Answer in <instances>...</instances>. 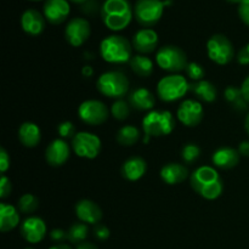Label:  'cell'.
Wrapping results in <instances>:
<instances>
[{"label": "cell", "instance_id": "obj_1", "mask_svg": "<svg viewBox=\"0 0 249 249\" xmlns=\"http://www.w3.org/2000/svg\"><path fill=\"white\" fill-rule=\"evenodd\" d=\"M191 187L204 199L213 201L223 194L224 184L218 170L211 165L198 167L190 175Z\"/></svg>", "mask_w": 249, "mask_h": 249}, {"label": "cell", "instance_id": "obj_2", "mask_svg": "<svg viewBox=\"0 0 249 249\" xmlns=\"http://www.w3.org/2000/svg\"><path fill=\"white\" fill-rule=\"evenodd\" d=\"M102 22L112 32H121L130 24L134 9L128 0H105L100 7Z\"/></svg>", "mask_w": 249, "mask_h": 249}, {"label": "cell", "instance_id": "obj_3", "mask_svg": "<svg viewBox=\"0 0 249 249\" xmlns=\"http://www.w3.org/2000/svg\"><path fill=\"white\" fill-rule=\"evenodd\" d=\"M100 55L102 60L108 63H125L133 57V45L123 36L112 34L100 43Z\"/></svg>", "mask_w": 249, "mask_h": 249}, {"label": "cell", "instance_id": "obj_4", "mask_svg": "<svg viewBox=\"0 0 249 249\" xmlns=\"http://www.w3.org/2000/svg\"><path fill=\"white\" fill-rule=\"evenodd\" d=\"M96 88L109 99H123L129 91V79L121 71H107L99 77Z\"/></svg>", "mask_w": 249, "mask_h": 249}, {"label": "cell", "instance_id": "obj_5", "mask_svg": "<svg viewBox=\"0 0 249 249\" xmlns=\"http://www.w3.org/2000/svg\"><path fill=\"white\" fill-rule=\"evenodd\" d=\"M175 128L174 116L165 109H152L142 119V130L146 135L167 136Z\"/></svg>", "mask_w": 249, "mask_h": 249}, {"label": "cell", "instance_id": "obj_6", "mask_svg": "<svg viewBox=\"0 0 249 249\" xmlns=\"http://www.w3.org/2000/svg\"><path fill=\"white\" fill-rule=\"evenodd\" d=\"M156 62L160 70L172 74H179L187 66L186 53L175 45H164L156 53Z\"/></svg>", "mask_w": 249, "mask_h": 249}, {"label": "cell", "instance_id": "obj_7", "mask_svg": "<svg viewBox=\"0 0 249 249\" xmlns=\"http://www.w3.org/2000/svg\"><path fill=\"white\" fill-rule=\"evenodd\" d=\"M190 91V83L181 74L163 77L157 84V95L162 101L174 102L182 99Z\"/></svg>", "mask_w": 249, "mask_h": 249}, {"label": "cell", "instance_id": "obj_8", "mask_svg": "<svg viewBox=\"0 0 249 249\" xmlns=\"http://www.w3.org/2000/svg\"><path fill=\"white\" fill-rule=\"evenodd\" d=\"M165 2L162 0H136L134 16L143 28H151L160 22L164 12Z\"/></svg>", "mask_w": 249, "mask_h": 249}, {"label": "cell", "instance_id": "obj_9", "mask_svg": "<svg viewBox=\"0 0 249 249\" xmlns=\"http://www.w3.org/2000/svg\"><path fill=\"white\" fill-rule=\"evenodd\" d=\"M207 53L216 65H228L235 57L232 43L224 34H214L207 41Z\"/></svg>", "mask_w": 249, "mask_h": 249}, {"label": "cell", "instance_id": "obj_10", "mask_svg": "<svg viewBox=\"0 0 249 249\" xmlns=\"http://www.w3.org/2000/svg\"><path fill=\"white\" fill-rule=\"evenodd\" d=\"M72 150L75 155L85 160H95L100 155L102 143L101 139L89 131H79L72 139Z\"/></svg>", "mask_w": 249, "mask_h": 249}, {"label": "cell", "instance_id": "obj_11", "mask_svg": "<svg viewBox=\"0 0 249 249\" xmlns=\"http://www.w3.org/2000/svg\"><path fill=\"white\" fill-rule=\"evenodd\" d=\"M78 116L88 125H101L108 119L109 111L100 100H85L78 107Z\"/></svg>", "mask_w": 249, "mask_h": 249}, {"label": "cell", "instance_id": "obj_12", "mask_svg": "<svg viewBox=\"0 0 249 249\" xmlns=\"http://www.w3.org/2000/svg\"><path fill=\"white\" fill-rule=\"evenodd\" d=\"M91 28L88 19L83 17H74L67 23L65 28V38L68 44L74 48L82 46L90 38Z\"/></svg>", "mask_w": 249, "mask_h": 249}, {"label": "cell", "instance_id": "obj_13", "mask_svg": "<svg viewBox=\"0 0 249 249\" xmlns=\"http://www.w3.org/2000/svg\"><path fill=\"white\" fill-rule=\"evenodd\" d=\"M204 116L203 106L199 101L194 99H187L180 104L178 107L177 117L180 123L184 124L185 126L194 128L197 126L202 122Z\"/></svg>", "mask_w": 249, "mask_h": 249}, {"label": "cell", "instance_id": "obj_14", "mask_svg": "<svg viewBox=\"0 0 249 249\" xmlns=\"http://www.w3.org/2000/svg\"><path fill=\"white\" fill-rule=\"evenodd\" d=\"M19 231H21L22 237L27 242L36 245L45 238L48 228H46V224L43 219L36 215H31L21 224Z\"/></svg>", "mask_w": 249, "mask_h": 249}, {"label": "cell", "instance_id": "obj_15", "mask_svg": "<svg viewBox=\"0 0 249 249\" xmlns=\"http://www.w3.org/2000/svg\"><path fill=\"white\" fill-rule=\"evenodd\" d=\"M71 12L68 0H45L43 14L46 21L51 24H61L67 19Z\"/></svg>", "mask_w": 249, "mask_h": 249}, {"label": "cell", "instance_id": "obj_16", "mask_svg": "<svg viewBox=\"0 0 249 249\" xmlns=\"http://www.w3.org/2000/svg\"><path fill=\"white\" fill-rule=\"evenodd\" d=\"M71 156V147L65 139H55L45 150V160L51 167H61Z\"/></svg>", "mask_w": 249, "mask_h": 249}, {"label": "cell", "instance_id": "obj_17", "mask_svg": "<svg viewBox=\"0 0 249 249\" xmlns=\"http://www.w3.org/2000/svg\"><path fill=\"white\" fill-rule=\"evenodd\" d=\"M131 45L141 55L151 53L158 46V34L152 28H141L134 34Z\"/></svg>", "mask_w": 249, "mask_h": 249}, {"label": "cell", "instance_id": "obj_18", "mask_svg": "<svg viewBox=\"0 0 249 249\" xmlns=\"http://www.w3.org/2000/svg\"><path fill=\"white\" fill-rule=\"evenodd\" d=\"M75 215L80 223L87 225H96L102 219V211L97 203L90 199H80L75 204Z\"/></svg>", "mask_w": 249, "mask_h": 249}, {"label": "cell", "instance_id": "obj_19", "mask_svg": "<svg viewBox=\"0 0 249 249\" xmlns=\"http://www.w3.org/2000/svg\"><path fill=\"white\" fill-rule=\"evenodd\" d=\"M45 17L43 14L34 9H28L22 14L21 27L24 33L28 36H36L41 34L45 29Z\"/></svg>", "mask_w": 249, "mask_h": 249}, {"label": "cell", "instance_id": "obj_20", "mask_svg": "<svg viewBox=\"0 0 249 249\" xmlns=\"http://www.w3.org/2000/svg\"><path fill=\"white\" fill-rule=\"evenodd\" d=\"M241 155L238 150L233 147H224L218 148L212 156V162L215 167L220 169H232L240 163Z\"/></svg>", "mask_w": 249, "mask_h": 249}, {"label": "cell", "instance_id": "obj_21", "mask_svg": "<svg viewBox=\"0 0 249 249\" xmlns=\"http://www.w3.org/2000/svg\"><path fill=\"white\" fill-rule=\"evenodd\" d=\"M160 179L167 185H178L189 178V169L181 163H168L160 169Z\"/></svg>", "mask_w": 249, "mask_h": 249}, {"label": "cell", "instance_id": "obj_22", "mask_svg": "<svg viewBox=\"0 0 249 249\" xmlns=\"http://www.w3.org/2000/svg\"><path fill=\"white\" fill-rule=\"evenodd\" d=\"M146 170H147L146 160L139 156H135V157L128 158L123 163L121 172L122 177L128 181H138L146 174Z\"/></svg>", "mask_w": 249, "mask_h": 249}, {"label": "cell", "instance_id": "obj_23", "mask_svg": "<svg viewBox=\"0 0 249 249\" xmlns=\"http://www.w3.org/2000/svg\"><path fill=\"white\" fill-rule=\"evenodd\" d=\"M128 102L138 111H151L156 105V97L146 88H138L130 92Z\"/></svg>", "mask_w": 249, "mask_h": 249}, {"label": "cell", "instance_id": "obj_24", "mask_svg": "<svg viewBox=\"0 0 249 249\" xmlns=\"http://www.w3.org/2000/svg\"><path fill=\"white\" fill-rule=\"evenodd\" d=\"M19 225V211L10 203H0V231L9 232Z\"/></svg>", "mask_w": 249, "mask_h": 249}, {"label": "cell", "instance_id": "obj_25", "mask_svg": "<svg viewBox=\"0 0 249 249\" xmlns=\"http://www.w3.org/2000/svg\"><path fill=\"white\" fill-rule=\"evenodd\" d=\"M18 140L24 147H36L41 140V131L39 125L33 122H24L18 129Z\"/></svg>", "mask_w": 249, "mask_h": 249}, {"label": "cell", "instance_id": "obj_26", "mask_svg": "<svg viewBox=\"0 0 249 249\" xmlns=\"http://www.w3.org/2000/svg\"><path fill=\"white\" fill-rule=\"evenodd\" d=\"M190 91L194 92L201 101L212 104L216 100V91L215 85L209 80H199V82H194L190 84Z\"/></svg>", "mask_w": 249, "mask_h": 249}, {"label": "cell", "instance_id": "obj_27", "mask_svg": "<svg viewBox=\"0 0 249 249\" xmlns=\"http://www.w3.org/2000/svg\"><path fill=\"white\" fill-rule=\"evenodd\" d=\"M131 71L140 78H147L153 73V61L146 55H134L129 61Z\"/></svg>", "mask_w": 249, "mask_h": 249}, {"label": "cell", "instance_id": "obj_28", "mask_svg": "<svg viewBox=\"0 0 249 249\" xmlns=\"http://www.w3.org/2000/svg\"><path fill=\"white\" fill-rule=\"evenodd\" d=\"M141 138L140 130L134 125H124L117 131L116 139L117 142L122 146H134Z\"/></svg>", "mask_w": 249, "mask_h": 249}, {"label": "cell", "instance_id": "obj_29", "mask_svg": "<svg viewBox=\"0 0 249 249\" xmlns=\"http://www.w3.org/2000/svg\"><path fill=\"white\" fill-rule=\"evenodd\" d=\"M224 96H225L226 101L229 104H231L233 106V108L238 109V111H243V109L247 108L248 102L246 101L245 97H243L242 91H241V88L232 87V85H229L228 88L224 91Z\"/></svg>", "mask_w": 249, "mask_h": 249}, {"label": "cell", "instance_id": "obj_30", "mask_svg": "<svg viewBox=\"0 0 249 249\" xmlns=\"http://www.w3.org/2000/svg\"><path fill=\"white\" fill-rule=\"evenodd\" d=\"M89 235V228L84 223H74L67 231V240L71 243L79 245V243L87 241Z\"/></svg>", "mask_w": 249, "mask_h": 249}, {"label": "cell", "instance_id": "obj_31", "mask_svg": "<svg viewBox=\"0 0 249 249\" xmlns=\"http://www.w3.org/2000/svg\"><path fill=\"white\" fill-rule=\"evenodd\" d=\"M17 208L23 214H33L39 208V199L32 194L22 195L17 202Z\"/></svg>", "mask_w": 249, "mask_h": 249}, {"label": "cell", "instance_id": "obj_32", "mask_svg": "<svg viewBox=\"0 0 249 249\" xmlns=\"http://www.w3.org/2000/svg\"><path fill=\"white\" fill-rule=\"evenodd\" d=\"M130 104L126 102L125 100H116V101L112 104L111 114L113 116L114 119H117V121H125L129 117V114H130Z\"/></svg>", "mask_w": 249, "mask_h": 249}, {"label": "cell", "instance_id": "obj_33", "mask_svg": "<svg viewBox=\"0 0 249 249\" xmlns=\"http://www.w3.org/2000/svg\"><path fill=\"white\" fill-rule=\"evenodd\" d=\"M201 156V148L196 143H186L181 150V158L185 163H195Z\"/></svg>", "mask_w": 249, "mask_h": 249}, {"label": "cell", "instance_id": "obj_34", "mask_svg": "<svg viewBox=\"0 0 249 249\" xmlns=\"http://www.w3.org/2000/svg\"><path fill=\"white\" fill-rule=\"evenodd\" d=\"M185 72H186L187 77L190 79H192L194 82H199V80H203L204 75H206V71H204L203 66L199 65L197 62H189L187 63L186 68H185Z\"/></svg>", "mask_w": 249, "mask_h": 249}, {"label": "cell", "instance_id": "obj_35", "mask_svg": "<svg viewBox=\"0 0 249 249\" xmlns=\"http://www.w3.org/2000/svg\"><path fill=\"white\" fill-rule=\"evenodd\" d=\"M57 133L60 134L61 139H73L75 134H77L75 133L74 124L68 121H65L58 124Z\"/></svg>", "mask_w": 249, "mask_h": 249}, {"label": "cell", "instance_id": "obj_36", "mask_svg": "<svg viewBox=\"0 0 249 249\" xmlns=\"http://www.w3.org/2000/svg\"><path fill=\"white\" fill-rule=\"evenodd\" d=\"M11 181H10L9 178L5 174H2L1 179H0V198L5 199L11 195Z\"/></svg>", "mask_w": 249, "mask_h": 249}, {"label": "cell", "instance_id": "obj_37", "mask_svg": "<svg viewBox=\"0 0 249 249\" xmlns=\"http://www.w3.org/2000/svg\"><path fill=\"white\" fill-rule=\"evenodd\" d=\"M109 229L106 225H102V224H96L94 226V236L99 241H106L109 238Z\"/></svg>", "mask_w": 249, "mask_h": 249}, {"label": "cell", "instance_id": "obj_38", "mask_svg": "<svg viewBox=\"0 0 249 249\" xmlns=\"http://www.w3.org/2000/svg\"><path fill=\"white\" fill-rule=\"evenodd\" d=\"M238 15L243 23L249 27V0H241L238 4Z\"/></svg>", "mask_w": 249, "mask_h": 249}, {"label": "cell", "instance_id": "obj_39", "mask_svg": "<svg viewBox=\"0 0 249 249\" xmlns=\"http://www.w3.org/2000/svg\"><path fill=\"white\" fill-rule=\"evenodd\" d=\"M10 168V156L4 147L0 148V170L1 173H6Z\"/></svg>", "mask_w": 249, "mask_h": 249}, {"label": "cell", "instance_id": "obj_40", "mask_svg": "<svg viewBox=\"0 0 249 249\" xmlns=\"http://www.w3.org/2000/svg\"><path fill=\"white\" fill-rule=\"evenodd\" d=\"M237 61L240 65H249V43L246 44V45L243 46V48H241V50L238 51Z\"/></svg>", "mask_w": 249, "mask_h": 249}, {"label": "cell", "instance_id": "obj_41", "mask_svg": "<svg viewBox=\"0 0 249 249\" xmlns=\"http://www.w3.org/2000/svg\"><path fill=\"white\" fill-rule=\"evenodd\" d=\"M51 240L55 242H62V241L67 240V231L62 230V229H53L50 232Z\"/></svg>", "mask_w": 249, "mask_h": 249}, {"label": "cell", "instance_id": "obj_42", "mask_svg": "<svg viewBox=\"0 0 249 249\" xmlns=\"http://www.w3.org/2000/svg\"><path fill=\"white\" fill-rule=\"evenodd\" d=\"M82 10L83 12H85L87 15H94L96 14V11L99 10V5H96V2L94 0H88L84 4H82Z\"/></svg>", "mask_w": 249, "mask_h": 249}, {"label": "cell", "instance_id": "obj_43", "mask_svg": "<svg viewBox=\"0 0 249 249\" xmlns=\"http://www.w3.org/2000/svg\"><path fill=\"white\" fill-rule=\"evenodd\" d=\"M241 91H242L243 97H245L246 101L249 104V75L246 77V79L243 80L242 84H241Z\"/></svg>", "mask_w": 249, "mask_h": 249}, {"label": "cell", "instance_id": "obj_44", "mask_svg": "<svg viewBox=\"0 0 249 249\" xmlns=\"http://www.w3.org/2000/svg\"><path fill=\"white\" fill-rule=\"evenodd\" d=\"M238 152L243 157H249V140L242 141L238 146Z\"/></svg>", "mask_w": 249, "mask_h": 249}, {"label": "cell", "instance_id": "obj_45", "mask_svg": "<svg viewBox=\"0 0 249 249\" xmlns=\"http://www.w3.org/2000/svg\"><path fill=\"white\" fill-rule=\"evenodd\" d=\"M75 249H99L97 248V246L95 245V243L92 242H88V241H84V242L79 243V245H77V247Z\"/></svg>", "mask_w": 249, "mask_h": 249}, {"label": "cell", "instance_id": "obj_46", "mask_svg": "<svg viewBox=\"0 0 249 249\" xmlns=\"http://www.w3.org/2000/svg\"><path fill=\"white\" fill-rule=\"evenodd\" d=\"M82 74L83 77L90 78L92 77V74H94V70H92V67L90 65H85L84 67L82 68Z\"/></svg>", "mask_w": 249, "mask_h": 249}, {"label": "cell", "instance_id": "obj_47", "mask_svg": "<svg viewBox=\"0 0 249 249\" xmlns=\"http://www.w3.org/2000/svg\"><path fill=\"white\" fill-rule=\"evenodd\" d=\"M49 249H72V248H71L70 246H67V245H61V243H58V245L53 246V247L49 248Z\"/></svg>", "mask_w": 249, "mask_h": 249}, {"label": "cell", "instance_id": "obj_48", "mask_svg": "<svg viewBox=\"0 0 249 249\" xmlns=\"http://www.w3.org/2000/svg\"><path fill=\"white\" fill-rule=\"evenodd\" d=\"M245 128H246V131H247L248 135H249V113H248V116L246 117V121H245Z\"/></svg>", "mask_w": 249, "mask_h": 249}, {"label": "cell", "instance_id": "obj_49", "mask_svg": "<svg viewBox=\"0 0 249 249\" xmlns=\"http://www.w3.org/2000/svg\"><path fill=\"white\" fill-rule=\"evenodd\" d=\"M150 139H151V136L146 135V134H145V135H143V139H142V142L143 143H148V142H150Z\"/></svg>", "mask_w": 249, "mask_h": 249}, {"label": "cell", "instance_id": "obj_50", "mask_svg": "<svg viewBox=\"0 0 249 249\" xmlns=\"http://www.w3.org/2000/svg\"><path fill=\"white\" fill-rule=\"evenodd\" d=\"M70 1L75 2V4H84V2L88 1V0H70Z\"/></svg>", "mask_w": 249, "mask_h": 249}, {"label": "cell", "instance_id": "obj_51", "mask_svg": "<svg viewBox=\"0 0 249 249\" xmlns=\"http://www.w3.org/2000/svg\"><path fill=\"white\" fill-rule=\"evenodd\" d=\"M228 2H230V4H240L241 0H226Z\"/></svg>", "mask_w": 249, "mask_h": 249}, {"label": "cell", "instance_id": "obj_52", "mask_svg": "<svg viewBox=\"0 0 249 249\" xmlns=\"http://www.w3.org/2000/svg\"><path fill=\"white\" fill-rule=\"evenodd\" d=\"M31 1H40V0H31Z\"/></svg>", "mask_w": 249, "mask_h": 249}, {"label": "cell", "instance_id": "obj_53", "mask_svg": "<svg viewBox=\"0 0 249 249\" xmlns=\"http://www.w3.org/2000/svg\"><path fill=\"white\" fill-rule=\"evenodd\" d=\"M26 249H33V248H26Z\"/></svg>", "mask_w": 249, "mask_h": 249}]
</instances>
